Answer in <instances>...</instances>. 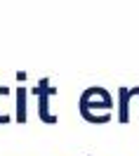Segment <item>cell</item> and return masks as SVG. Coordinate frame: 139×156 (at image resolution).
Masks as SVG:
<instances>
[{"instance_id":"5b68a950","label":"cell","mask_w":139,"mask_h":156,"mask_svg":"<svg viewBox=\"0 0 139 156\" xmlns=\"http://www.w3.org/2000/svg\"><path fill=\"white\" fill-rule=\"evenodd\" d=\"M130 95H132V97L137 95V97H139V88H130Z\"/></svg>"},{"instance_id":"6da1fadb","label":"cell","mask_w":139,"mask_h":156,"mask_svg":"<svg viewBox=\"0 0 139 156\" xmlns=\"http://www.w3.org/2000/svg\"><path fill=\"white\" fill-rule=\"evenodd\" d=\"M36 97H38V118L42 121V123H57L59 118L57 116H52V111H50V97H54L59 90L54 88L50 83V78H40V83L36 85Z\"/></svg>"},{"instance_id":"3957f363","label":"cell","mask_w":139,"mask_h":156,"mask_svg":"<svg viewBox=\"0 0 139 156\" xmlns=\"http://www.w3.org/2000/svg\"><path fill=\"white\" fill-rule=\"evenodd\" d=\"M130 88H120L118 90V123H127L130 121Z\"/></svg>"},{"instance_id":"277c9868","label":"cell","mask_w":139,"mask_h":156,"mask_svg":"<svg viewBox=\"0 0 139 156\" xmlns=\"http://www.w3.org/2000/svg\"><path fill=\"white\" fill-rule=\"evenodd\" d=\"M0 95H10V88L0 85ZM0 123H10V116H0Z\"/></svg>"},{"instance_id":"7a4b0ae2","label":"cell","mask_w":139,"mask_h":156,"mask_svg":"<svg viewBox=\"0 0 139 156\" xmlns=\"http://www.w3.org/2000/svg\"><path fill=\"white\" fill-rule=\"evenodd\" d=\"M14 97H17V114H14V121L17 123H26L29 121V111H26V97H29V90L19 85L14 90Z\"/></svg>"}]
</instances>
